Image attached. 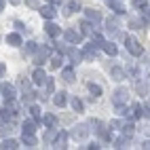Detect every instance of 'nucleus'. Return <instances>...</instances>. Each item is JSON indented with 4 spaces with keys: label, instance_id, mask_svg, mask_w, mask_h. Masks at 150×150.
<instances>
[{
    "label": "nucleus",
    "instance_id": "obj_1",
    "mask_svg": "<svg viewBox=\"0 0 150 150\" xmlns=\"http://www.w3.org/2000/svg\"><path fill=\"white\" fill-rule=\"evenodd\" d=\"M91 133V129H89V123H78L76 127H72V131H70V137L76 139V142H85Z\"/></svg>",
    "mask_w": 150,
    "mask_h": 150
},
{
    "label": "nucleus",
    "instance_id": "obj_2",
    "mask_svg": "<svg viewBox=\"0 0 150 150\" xmlns=\"http://www.w3.org/2000/svg\"><path fill=\"white\" fill-rule=\"evenodd\" d=\"M49 57H51V47L49 45H38L36 53H34V66H45L49 62Z\"/></svg>",
    "mask_w": 150,
    "mask_h": 150
},
{
    "label": "nucleus",
    "instance_id": "obj_3",
    "mask_svg": "<svg viewBox=\"0 0 150 150\" xmlns=\"http://www.w3.org/2000/svg\"><path fill=\"white\" fill-rule=\"evenodd\" d=\"M125 47H127V51L131 53L133 57H139L144 53V47L139 45V40H135L133 36H125Z\"/></svg>",
    "mask_w": 150,
    "mask_h": 150
},
{
    "label": "nucleus",
    "instance_id": "obj_4",
    "mask_svg": "<svg viewBox=\"0 0 150 150\" xmlns=\"http://www.w3.org/2000/svg\"><path fill=\"white\" fill-rule=\"evenodd\" d=\"M112 104L114 106H123V104H129V91L125 87H118L116 91L112 93Z\"/></svg>",
    "mask_w": 150,
    "mask_h": 150
},
{
    "label": "nucleus",
    "instance_id": "obj_5",
    "mask_svg": "<svg viewBox=\"0 0 150 150\" xmlns=\"http://www.w3.org/2000/svg\"><path fill=\"white\" fill-rule=\"evenodd\" d=\"M62 36H64V40L70 42V45H81L83 42V34L78 32V30H64Z\"/></svg>",
    "mask_w": 150,
    "mask_h": 150
},
{
    "label": "nucleus",
    "instance_id": "obj_6",
    "mask_svg": "<svg viewBox=\"0 0 150 150\" xmlns=\"http://www.w3.org/2000/svg\"><path fill=\"white\" fill-rule=\"evenodd\" d=\"M47 72H45V70H42V66H36L34 68V72H32V85L34 87H42L45 83H47Z\"/></svg>",
    "mask_w": 150,
    "mask_h": 150
},
{
    "label": "nucleus",
    "instance_id": "obj_7",
    "mask_svg": "<svg viewBox=\"0 0 150 150\" xmlns=\"http://www.w3.org/2000/svg\"><path fill=\"white\" fill-rule=\"evenodd\" d=\"M38 13H40L42 19H55L57 17V6H53V4H40Z\"/></svg>",
    "mask_w": 150,
    "mask_h": 150
},
{
    "label": "nucleus",
    "instance_id": "obj_8",
    "mask_svg": "<svg viewBox=\"0 0 150 150\" xmlns=\"http://www.w3.org/2000/svg\"><path fill=\"white\" fill-rule=\"evenodd\" d=\"M0 93H2L4 99H15L17 97V91L11 83H0Z\"/></svg>",
    "mask_w": 150,
    "mask_h": 150
},
{
    "label": "nucleus",
    "instance_id": "obj_9",
    "mask_svg": "<svg viewBox=\"0 0 150 150\" xmlns=\"http://www.w3.org/2000/svg\"><path fill=\"white\" fill-rule=\"evenodd\" d=\"M110 78H112V81H116V83H123L125 78H127L125 68H121V66H112V68H110Z\"/></svg>",
    "mask_w": 150,
    "mask_h": 150
},
{
    "label": "nucleus",
    "instance_id": "obj_10",
    "mask_svg": "<svg viewBox=\"0 0 150 150\" xmlns=\"http://www.w3.org/2000/svg\"><path fill=\"white\" fill-rule=\"evenodd\" d=\"M45 32L51 36V38H57L59 34H62V28H59L53 19H47V23H45Z\"/></svg>",
    "mask_w": 150,
    "mask_h": 150
},
{
    "label": "nucleus",
    "instance_id": "obj_11",
    "mask_svg": "<svg viewBox=\"0 0 150 150\" xmlns=\"http://www.w3.org/2000/svg\"><path fill=\"white\" fill-rule=\"evenodd\" d=\"M106 6H108V8H110V11H112L114 15H125V13H127L121 0H106Z\"/></svg>",
    "mask_w": 150,
    "mask_h": 150
},
{
    "label": "nucleus",
    "instance_id": "obj_12",
    "mask_svg": "<svg viewBox=\"0 0 150 150\" xmlns=\"http://www.w3.org/2000/svg\"><path fill=\"white\" fill-rule=\"evenodd\" d=\"M28 110H30V116H32V121H34L36 125L42 121V110H40V106H38V104H30Z\"/></svg>",
    "mask_w": 150,
    "mask_h": 150
},
{
    "label": "nucleus",
    "instance_id": "obj_13",
    "mask_svg": "<svg viewBox=\"0 0 150 150\" xmlns=\"http://www.w3.org/2000/svg\"><path fill=\"white\" fill-rule=\"evenodd\" d=\"M68 137H70V133L68 131H64V129H59L57 131V137H55V148H66L68 146Z\"/></svg>",
    "mask_w": 150,
    "mask_h": 150
},
{
    "label": "nucleus",
    "instance_id": "obj_14",
    "mask_svg": "<svg viewBox=\"0 0 150 150\" xmlns=\"http://www.w3.org/2000/svg\"><path fill=\"white\" fill-rule=\"evenodd\" d=\"M83 59H87V62H93V59H95V55H97V49L91 45V42H89V45H85L83 47Z\"/></svg>",
    "mask_w": 150,
    "mask_h": 150
},
{
    "label": "nucleus",
    "instance_id": "obj_15",
    "mask_svg": "<svg viewBox=\"0 0 150 150\" xmlns=\"http://www.w3.org/2000/svg\"><path fill=\"white\" fill-rule=\"evenodd\" d=\"M118 28H121V23H118L116 17H108V19H106V32H108V34L114 36V34L118 32Z\"/></svg>",
    "mask_w": 150,
    "mask_h": 150
},
{
    "label": "nucleus",
    "instance_id": "obj_16",
    "mask_svg": "<svg viewBox=\"0 0 150 150\" xmlns=\"http://www.w3.org/2000/svg\"><path fill=\"white\" fill-rule=\"evenodd\" d=\"M21 42H23V38H21V34H19V32L6 34V45H8V47H21Z\"/></svg>",
    "mask_w": 150,
    "mask_h": 150
},
{
    "label": "nucleus",
    "instance_id": "obj_17",
    "mask_svg": "<svg viewBox=\"0 0 150 150\" xmlns=\"http://www.w3.org/2000/svg\"><path fill=\"white\" fill-rule=\"evenodd\" d=\"M53 104H55L57 108H64V106H68V93H66V91L53 93Z\"/></svg>",
    "mask_w": 150,
    "mask_h": 150
},
{
    "label": "nucleus",
    "instance_id": "obj_18",
    "mask_svg": "<svg viewBox=\"0 0 150 150\" xmlns=\"http://www.w3.org/2000/svg\"><path fill=\"white\" fill-rule=\"evenodd\" d=\"M57 131L59 129H55V127H47V131L42 133V142L45 144H53L55 137H57Z\"/></svg>",
    "mask_w": 150,
    "mask_h": 150
},
{
    "label": "nucleus",
    "instance_id": "obj_19",
    "mask_svg": "<svg viewBox=\"0 0 150 150\" xmlns=\"http://www.w3.org/2000/svg\"><path fill=\"white\" fill-rule=\"evenodd\" d=\"M62 64H64V53H55V55H51L49 57V66H51L53 70H57V68H62Z\"/></svg>",
    "mask_w": 150,
    "mask_h": 150
},
{
    "label": "nucleus",
    "instance_id": "obj_20",
    "mask_svg": "<svg viewBox=\"0 0 150 150\" xmlns=\"http://www.w3.org/2000/svg\"><path fill=\"white\" fill-rule=\"evenodd\" d=\"M76 11H81V2L78 0H66V15H74Z\"/></svg>",
    "mask_w": 150,
    "mask_h": 150
},
{
    "label": "nucleus",
    "instance_id": "obj_21",
    "mask_svg": "<svg viewBox=\"0 0 150 150\" xmlns=\"http://www.w3.org/2000/svg\"><path fill=\"white\" fill-rule=\"evenodd\" d=\"M0 148H2V150H17V148H19V142H17V139H13V137H2Z\"/></svg>",
    "mask_w": 150,
    "mask_h": 150
},
{
    "label": "nucleus",
    "instance_id": "obj_22",
    "mask_svg": "<svg viewBox=\"0 0 150 150\" xmlns=\"http://www.w3.org/2000/svg\"><path fill=\"white\" fill-rule=\"evenodd\" d=\"M85 15H87V19L91 23H99V21H102V15H99L97 8H85Z\"/></svg>",
    "mask_w": 150,
    "mask_h": 150
},
{
    "label": "nucleus",
    "instance_id": "obj_23",
    "mask_svg": "<svg viewBox=\"0 0 150 150\" xmlns=\"http://www.w3.org/2000/svg\"><path fill=\"white\" fill-rule=\"evenodd\" d=\"M21 133H23V135H36V123H34V121H23Z\"/></svg>",
    "mask_w": 150,
    "mask_h": 150
},
{
    "label": "nucleus",
    "instance_id": "obj_24",
    "mask_svg": "<svg viewBox=\"0 0 150 150\" xmlns=\"http://www.w3.org/2000/svg\"><path fill=\"white\" fill-rule=\"evenodd\" d=\"M36 97H38V93L34 91L32 87H30V89H25V91H23V95H21L23 104H28V106H30V104H34V99H36Z\"/></svg>",
    "mask_w": 150,
    "mask_h": 150
},
{
    "label": "nucleus",
    "instance_id": "obj_25",
    "mask_svg": "<svg viewBox=\"0 0 150 150\" xmlns=\"http://www.w3.org/2000/svg\"><path fill=\"white\" fill-rule=\"evenodd\" d=\"M148 89H150V85H148V83H142L139 78H135V93H137L139 97L148 95Z\"/></svg>",
    "mask_w": 150,
    "mask_h": 150
},
{
    "label": "nucleus",
    "instance_id": "obj_26",
    "mask_svg": "<svg viewBox=\"0 0 150 150\" xmlns=\"http://www.w3.org/2000/svg\"><path fill=\"white\" fill-rule=\"evenodd\" d=\"M102 49H104V53L106 55H118V47L114 45V42H110V40H104V45H102Z\"/></svg>",
    "mask_w": 150,
    "mask_h": 150
},
{
    "label": "nucleus",
    "instance_id": "obj_27",
    "mask_svg": "<svg viewBox=\"0 0 150 150\" xmlns=\"http://www.w3.org/2000/svg\"><path fill=\"white\" fill-rule=\"evenodd\" d=\"M11 133H13V123L11 121H2V125H0V135L11 137Z\"/></svg>",
    "mask_w": 150,
    "mask_h": 150
},
{
    "label": "nucleus",
    "instance_id": "obj_28",
    "mask_svg": "<svg viewBox=\"0 0 150 150\" xmlns=\"http://www.w3.org/2000/svg\"><path fill=\"white\" fill-rule=\"evenodd\" d=\"M129 139H131V135L123 133V135H118L116 139H112V144H114V148H125V146L129 144Z\"/></svg>",
    "mask_w": 150,
    "mask_h": 150
},
{
    "label": "nucleus",
    "instance_id": "obj_29",
    "mask_svg": "<svg viewBox=\"0 0 150 150\" xmlns=\"http://www.w3.org/2000/svg\"><path fill=\"white\" fill-rule=\"evenodd\" d=\"M125 72H127V76H131V78H139V68H137L133 62H127Z\"/></svg>",
    "mask_w": 150,
    "mask_h": 150
},
{
    "label": "nucleus",
    "instance_id": "obj_30",
    "mask_svg": "<svg viewBox=\"0 0 150 150\" xmlns=\"http://www.w3.org/2000/svg\"><path fill=\"white\" fill-rule=\"evenodd\" d=\"M78 28H81L78 32H81L83 36H91V32H93V25H91L89 19H87V21H81V25H78Z\"/></svg>",
    "mask_w": 150,
    "mask_h": 150
},
{
    "label": "nucleus",
    "instance_id": "obj_31",
    "mask_svg": "<svg viewBox=\"0 0 150 150\" xmlns=\"http://www.w3.org/2000/svg\"><path fill=\"white\" fill-rule=\"evenodd\" d=\"M70 106H72L74 112H85V104H83V99H78V97L70 99Z\"/></svg>",
    "mask_w": 150,
    "mask_h": 150
},
{
    "label": "nucleus",
    "instance_id": "obj_32",
    "mask_svg": "<svg viewBox=\"0 0 150 150\" xmlns=\"http://www.w3.org/2000/svg\"><path fill=\"white\" fill-rule=\"evenodd\" d=\"M21 47H23V53H28V55H34V53H36V49H38V45H36L34 40L21 42Z\"/></svg>",
    "mask_w": 150,
    "mask_h": 150
},
{
    "label": "nucleus",
    "instance_id": "obj_33",
    "mask_svg": "<svg viewBox=\"0 0 150 150\" xmlns=\"http://www.w3.org/2000/svg\"><path fill=\"white\" fill-rule=\"evenodd\" d=\"M45 93H47V95H53V93H55V81H53L51 76H49L47 83H45ZM47 95H42V99H45Z\"/></svg>",
    "mask_w": 150,
    "mask_h": 150
},
{
    "label": "nucleus",
    "instance_id": "obj_34",
    "mask_svg": "<svg viewBox=\"0 0 150 150\" xmlns=\"http://www.w3.org/2000/svg\"><path fill=\"white\" fill-rule=\"evenodd\" d=\"M87 89H89V93H91L93 97H99V95H102V87H99L97 83H87Z\"/></svg>",
    "mask_w": 150,
    "mask_h": 150
},
{
    "label": "nucleus",
    "instance_id": "obj_35",
    "mask_svg": "<svg viewBox=\"0 0 150 150\" xmlns=\"http://www.w3.org/2000/svg\"><path fill=\"white\" fill-rule=\"evenodd\" d=\"M45 127H55L57 125V118H55V114H42V121H40Z\"/></svg>",
    "mask_w": 150,
    "mask_h": 150
},
{
    "label": "nucleus",
    "instance_id": "obj_36",
    "mask_svg": "<svg viewBox=\"0 0 150 150\" xmlns=\"http://www.w3.org/2000/svg\"><path fill=\"white\" fill-rule=\"evenodd\" d=\"M62 78H64L66 83H74L76 81V78H74V70L72 68H64L62 70Z\"/></svg>",
    "mask_w": 150,
    "mask_h": 150
},
{
    "label": "nucleus",
    "instance_id": "obj_37",
    "mask_svg": "<svg viewBox=\"0 0 150 150\" xmlns=\"http://www.w3.org/2000/svg\"><path fill=\"white\" fill-rule=\"evenodd\" d=\"M15 116V112H13V110L11 108H0V121H11V118Z\"/></svg>",
    "mask_w": 150,
    "mask_h": 150
},
{
    "label": "nucleus",
    "instance_id": "obj_38",
    "mask_svg": "<svg viewBox=\"0 0 150 150\" xmlns=\"http://www.w3.org/2000/svg\"><path fill=\"white\" fill-rule=\"evenodd\" d=\"M21 144H23L25 148H34L38 142H36V137H34V135H23V137H21Z\"/></svg>",
    "mask_w": 150,
    "mask_h": 150
},
{
    "label": "nucleus",
    "instance_id": "obj_39",
    "mask_svg": "<svg viewBox=\"0 0 150 150\" xmlns=\"http://www.w3.org/2000/svg\"><path fill=\"white\" fill-rule=\"evenodd\" d=\"M131 118H144V114H142V104H133V106H131Z\"/></svg>",
    "mask_w": 150,
    "mask_h": 150
},
{
    "label": "nucleus",
    "instance_id": "obj_40",
    "mask_svg": "<svg viewBox=\"0 0 150 150\" xmlns=\"http://www.w3.org/2000/svg\"><path fill=\"white\" fill-rule=\"evenodd\" d=\"M13 25H15V30H17L19 34H28V25L21 21V19H15V21H13Z\"/></svg>",
    "mask_w": 150,
    "mask_h": 150
},
{
    "label": "nucleus",
    "instance_id": "obj_41",
    "mask_svg": "<svg viewBox=\"0 0 150 150\" xmlns=\"http://www.w3.org/2000/svg\"><path fill=\"white\" fill-rule=\"evenodd\" d=\"M121 131H123V133H127V135H133V133H135V125H133V123H123Z\"/></svg>",
    "mask_w": 150,
    "mask_h": 150
},
{
    "label": "nucleus",
    "instance_id": "obj_42",
    "mask_svg": "<svg viewBox=\"0 0 150 150\" xmlns=\"http://www.w3.org/2000/svg\"><path fill=\"white\" fill-rule=\"evenodd\" d=\"M135 8H139V11H144V8L148 6V2H146V0H133V2H131Z\"/></svg>",
    "mask_w": 150,
    "mask_h": 150
},
{
    "label": "nucleus",
    "instance_id": "obj_43",
    "mask_svg": "<svg viewBox=\"0 0 150 150\" xmlns=\"http://www.w3.org/2000/svg\"><path fill=\"white\" fill-rule=\"evenodd\" d=\"M142 114H144V118H150V102L142 104Z\"/></svg>",
    "mask_w": 150,
    "mask_h": 150
},
{
    "label": "nucleus",
    "instance_id": "obj_44",
    "mask_svg": "<svg viewBox=\"0 0 150 150\" xmlns=\"http://www.w3.org/2000/svg\"><path fill=\"white\" fill-rule=\"evenodd\" d=\"M85 148H87V150H97V148H102V146H99V142H97V139H93V142H89Z\"/></svg>",
    "mask_w": 150,
    "mask_h": 150
},
{
    "label": "nucleus",
    "instance_id": "obj_45",
    "mask_svg": "<svg viewBox=\"0 0 150 150\" xmlns=\"http://www.w3.org/2000/svg\"><path fill=\"white\" fill-rule=\"evenodd\" d=\"M121 127H123L121 121H110V123H108V129H121Z\"/></svg>",
    "mask_w": 150,
    "mask_h": 150
},
{
    "label": "nucleus",
    "instance_id": "obj_46",
    "mask_svg": "<svg viewBox=\"0 0 150 150\" xmlns=\"http://www.w3.org/2000/svg\"><path fill=\"white\" fill-rule=\"evenodd\" d=\"M25 4H28V6H34V8H40V4H38L36 0H25Z\"/></svg>",
    "mask_w": 150,
    "mask_h": 150
},
{
    "label": "nucleus",
    "instance_id": "obj_47",
    "mask_svg": "<svg viewBox=\"0 0 150 150\" xmlns=\"http://www.w3.org/2000/svg\"><path fill=\"white\" fill-rule=\"evenodd\" d=\"M142 19H146V21H150V8H148V6L144 8V15H142Z\"/></svg>",
    "mask_w": 150,
    "mask_h": 150
},
{
    "label": "nucleus",
    "instance_id": "obj_48",
    "mask_svg": "<svg viewBox=\"0 0 150 150\" xmlns=\"http://www.w3.org/2000/svg\"><path fill=\"white\" fill-rule=\"evenodd\" d=\"M4 72H6V66H4L2 62H0V78H2V76H4Z\"/></svg>",
    "mask_w": 150,
    "mask_h": 150
},
{
    "label": "nucleus",
    "instance_id": "obj_49",
    "mask_svg": "<svg viewBox=\"0 0 150 150\" xmlns=\"http://www.w3.org/2000/svg\"><path fill=\"white\" fill-rule=\"evenodd\" d=\"M142 148H146V150H150V139H144V142H142Z\"/></svg>",
    "mask_w": 150,
    "mask_h": 150
},
{
    "label": "nucleus",
    "instance_id": "obj_50",
    "mask_svg": "<svg viewBox=\"0 0 150 150\" xmlns=\"http://www.w3.org/2000/svg\"><path fill=\"white\" fill-rule=\"evenodd\" d=\"M51 4L53 6H59V4H64V0H51Z\"/></svg>",
    "mask_w": 150,
    "mask_h": 150
},
{
    "label": "nucleus",
    "instance_id": "obj_51",
    "mask_svg": "<svg viewBox=\"0 0 150 150\" xmlns=\"http://www.w3.org/2000/svg\"><path fill=\"white\" fill-rule=\"evenodd\" d=\"M4 11V0H0V13Z\"/></svg>",
    "mask_w": 150,
    "mask_h": 150
},
{
    "label": "nucleus",
    "instance_id": "obj_52",
    "mask_svg": "<svg viewBox=\"0 0 150 150\" xmlns=\"http://www.w3.org/2000/svg\"><path fill=\"white\" fill-rule=\"evenodd\" d=\"M11 4H21V0H8Z\"/></svg>",
    "mask_w": 150,
    "mask_h": 150
},
{
    "label": "nucleus",
    "instance_id": "obj_53",
    "mask_svg": "<svg viewBox=\"0 0 150 150\" xmlns=\"http://www.w3.org/2000/svg\"><path fill=\"white\" fill-rule=\"evenodd\" d=\"M146 83H148V85H150V76H148V81H146Z\"/></svg>",
    "mask_w": 150,
    "mask_h": 150
},
{
    "label": "nucleus",
    "instance_id": "obj_54",
    "mask_svg": "<svg viewBox=\"0 0 150 150\" xmlns=\"http://www.w3.org/2000/svg\"><path fill=\"white\" fill-rule=\"evenodd\" d=\"M148 133H150V127H148Z\"/></svg>",
    "mask_w": 150,
    "mask_h": 150
}]
</instances>
